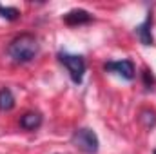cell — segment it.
Segmentation results:
<instances>
[{"mask_svg": "<svg viewBox=\"0 0 156 154\" xmlns=\"http://www.w3.org/2000/svg\"><path fill=\"white\" fill-rule=\"evenodd\" d=\"M38 49H40L38 40L35 38L33 35H29V33H24V35L16 37V38L9 44L7 53H9V56L15 62L26 64V62H31L38 54Z\"/></svg>", "mask_w": 156, "mask_h": 154, "instance_id": "6da1fadb", "label": "cell"}, {"mask_svg": "<svg viewBox=\"0 0 156 154\" xmlns=\"http://www.w3.org/2000/svg\"><path fill=\"white\" fill-rule=\"evenodd\" d=\"M60 64L67 69L69 76L75 83H82L83 75H85V60L80 54H71V53H58Z\"/></svg>", "mask_w": 156, "mask_h": 154, "instance_id": "7a4b0ae2", "label": "cell"}, {"mask_svg": "<svg viewBox=\"0 0 156 154\" xmlns=\"http://www.w3.org/2000/svg\"><path fill=\"white\" fill-rule=\"evenodd\" d=\"M71 142H73V145L76 149H80L82 152H85V154H94L98 151V145H100L96 132L93 129H85V127L75 131Z\"/></svg>", "mask_w": 156, "mask_h": 154, "instance_id": "3957f363", "label": "cell"}, {"mask_svg": "<svg viewBox=\"0 0 156 154\" xmlns=\"http://www.w3.org/2000/svg\"><path fill=\"white\" fill-rule=\"evenodd\" d=\"M104 69L111 75L123 78V80H133L134 78V64L131 60H113L104 65Z\"/></svg>", "mask_w": 156, "mask_h": 154, "instance_id": "277c9868", "label": "cell"}, {"mask_svg": "<svg viewBox=\"0 0 156 154\" xmlns=\"http://www.w3.org/2000/svg\"><path fill=\"white\" fill-rule=\"evenodd\" d=\"M151 26H153V16L149 15L140 26H136V37L140 38V42L144 44V45H151L153 44V35H151Z\"/></svg>", "mask_w": 156, "mask_h": 154, "instance_id": "5b68a950", "label": "cell"}, {"mask_svg": "<svg viewBox=\"0 0 156 154\" xmlns=\"http://www.w3.org/2000/svg\"><path fill=\"white\" fill-rule=\"evenodd\" d=\"M91 15L85 11V9H73V11H69L66 16H64V20H66V24H69V26H78V24H87V22H91Z\"/></svg>", "mask_w": 156, "mask_h": 154, "instance_id": "8992f818", "label": "cell"}, {"mask_svg": "<svg viewBox=\"0 0 156 154\" xmlns=\"http://www.w3.org/2000/svg\"><path fill=\"white\" fill-rule=\"evenodd\" d=\"M42 125V114L40 113H26L20 118V127L26 131H35Z\"/></svg>", "mask_w": 156, "mask_h": 154, "instance_id": "52a82bcc", "label": "cell"}, {"mask_svg": "<svg viewBox=\"0 0 156 154\" xmlns=\"http://www.w3.org/2000/svg\"><path fill=\"white\" fill-rule=\"evenodd\" d=\"M13 107H15V96L11 89L7 87L0 89V111H11Z\"/></svg>", "mask_w": 156, "mask_h": 154, "instance_id": "ba28073f", "label": "cell"}, {"mask_svg": "<svg viewBox=\"0 0 156 154\" xmlns=\"http://www.w3.org/2000/svg\"><path fill=\"white\" fill-rule=\"evenodd\" d=\"M0 16H4L7 20H16L20 16V11L16 7H4V5H0Z\"/></svg>", "mask_w": 156, "mask_h": 154, "instance_id": "9c48e42d", "label": "cell"}, {"mask_svg": "<svg viewBox=\"0 0 156 154\" xmlns=\"http://www.w3.org/2000/svg\"><path fill=\"white\" fill-rule=\"evenodd\" d=\"M154 154H156V151H154Z\"/></svg>", "mask_w": 156, "mask_h": 154, "instance_id": "30bf717a", "label": "cell"}]
</instances>
